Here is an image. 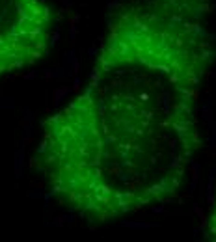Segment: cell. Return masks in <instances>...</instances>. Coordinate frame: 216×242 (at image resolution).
<instances>
[{
	"mask_svg": "<svg viewBox=\"0 0 216 242\" xmlns=\"http://www.w3.org/2000/svg\"><path fill=\"white\" fill-rule=\"evenodd\" d=\"M211 11V0H131L112 11L88 82L43 121L32 157L77 216L110 224L185 186L203 145Z\"/></svg>",
	"mask_w": 216,
	"mask_h": 242,
	"instance_id": "6da1fadb",
	"label": "cell"
},
{
	"mask_svg": "<svg viewBox=\"0 0 216 242\" xmlns=\"http://www.w3.org/2000/svg\"><path fill=\"white\" fill-rule=\"evenodd\" d=\"M54 13L47 0H0V76L47 56Z\"/></svg>",
	"mask_w": 216,
	"mask_h": 242,
	"instance_id": "7a4b0ae2",
	"label": "cell"
},
{
	"mask_svg": "<svg viewBox=\"0 0 216 242\" xmlns=\"http://www.w3.org/2000/svg\"><path fill=\"white\" fill-rule=\"evenodd\" d=\"M205 238L216 242V192L212 197V205H211V211L207 216V225H205Z\"/></svg>",
	"mask_w": 216,
	"mask_h": 242,
	"instance_id": "3957f363",
	"label": "cell"
}]
</instances>
